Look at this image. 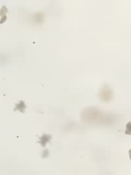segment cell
<instances>
[{"label": "cell", "instance_id": "6da1fadb", "mask_svg": "<svg viewBox=\"0 0 131 175\" xmlns=\"http://www.w3.org/2000/svg\"><path fill=\"white\" fill-rule=\"evenodd\" d=\"M51 137L52 136L51 135H47V134H44L42 137H40L39 142L42 145V146H45L46 144L50 141V140L51 139Z\"/></svg>", "mask_w": 131, "mask_h": 175}, {"label": "cell", "instance_id": "7a4b0ae2", "mask_svg": "<svg viewBox=\"0 0 131 175\" xmlns=\"http://www.w3.org/2000/svg\"><path fill=\"white\" fill-rule=\"evenodd\" d=\"M26 109V105L23 101H20L19 103L16 104V108H15V111L19 110L21 112H24Z\"/></svg>", "mask_w": 131, "mask_h": 175}, {"label": "cell", "instance_id": "3957f363", "mask_svg": "<svg viewBox=\"0 0 131 175\" xmlns=\"http://www.w3.org/2000/svg\"><path fill=\"white\" fill-rule=\"evenodd\" d=\"M6 19H7V17H6V16H4V18L2 19L1 20V21H0V23H4V22L6 20Z\"/></svg>", "mask_w": 131, "mask_h": 175}]
</instances>
